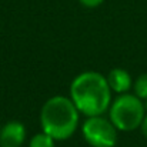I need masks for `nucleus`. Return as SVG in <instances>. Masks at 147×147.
I'll return each mask as SVG.
<instances>
[{
	"instance_id": "nucleus-10",
	"label": "nucleus",
	"mask_w": 147,
	"mask_h": 147,
	"mask_svg": "<svg viewBox=\"0 0 147 147\" xmlns=\"http://www.w3.org/2000/svg\"><path fill=\"white\" fill-rule=\"evenodd\" d=\"M142 133L143 136L147 139V100H146V114H144V119H143V123H142Z\"/></svg>"
},
{
	"instance_id": "nucleus-6",
	"label": "nucleus",
	"mask_w": 147,
	"mask_h": 147,
	"mask_svg": "<svg viewBox=\"0 0 147 147\" xmlns=\"http://www.w3.org/2000/svg\"><path fill=\"white\" fill-rule=\"evenodd\" d=\"M106 79H107V83H109L111 92L124 94L131 87V77L123 69H113V70H110V73L107 74Z\"/></svg>"
},
{
	"instance_id": "nucleus-2",
	"label": "nucleus",
	"mask_w": 147,
	"mask_h": 147,
	"mask_svg": "<svg viewBox=\"0 0 147 147\" xmlns=\"http://www.w3.org/2000/svg\"><path fill=\"white\" fill-rule=\"evenodd\" d=\"M79 113L80 111L71 98L66 96H54L42 107V129L54 140H66L74 134L79 126Z\"/></svg>"
},
{
	"instance_id": "nucleus-8",
	"label": "nucleus",
	"mask_w": 147,
	"mask_h": 147,
	"mask_svg": "<svg viewBox=\"0 0 147 147\" xmlns=\"http://www.w3.org/2000/svg\"><path fill=\"white\" fill-rule=\"evenodd\" d=\"M134 93L142 100H147V73L142 74L134 83Z\"/></svg>"
},
{
	"instance_id": "nucleus-3",
	"label": "nucleus",
	"mask_w": 147,
	"mask_h": 147,
	"mask_svg": "<svg viewBox=\"0 0 147 147\" xmlns=\"http://www.w3.org/2000/svg\"><path fill=\"white\" fill-rule=\"evenodd\" d=\"M146 114V104L136 94H121L110 106V121L117 130L131 131L142 126Z\"/></svg>"
},
{
	"instance_id": "nucleus-7",
	"label": "nucleus",
	"mask_w": 147,
	"mask_h": 147,
	"mask_svg": "<svg viewBox=\"0 0 147 147\" xmlns=\"http://www.w3.org/2000/svg\"><path fill=\"white\" fill-rule=\"evenodd\" d=\"M54 142L56 140L51 136H49L45 131H42V133L32 137L29 147H54Z\"/></svg>"
},
{
	"instance_id": "nucleus-5",
	"label": "nucleus",
	"mask_w": 147,
	"mask_h": 147,
	"mask_svg": "<svg viewBox=\"0 0 147 147\" xmlns=\"http://www.w3.org/2000/svg\"><path fill=\"white\" fill-rule=\"evenodd\" d=\"M26 139V127L23 123L7 121L0 130V147H22Z\"/></svg>"
},
{
	"instance_id": "nucleus-9",
	"label": "nucleus",
	"mask_w": 147,
	"mask_h": 147,
	"mask_svg": "<svg viewBox=\"0 0 147 147\" xmlns=\"http://www.w3.org/2000/svg\"><path fill=\"white\" fill-rule=\"evenodd\" d=\"M83 6H86V7H97L100 6L104 0H79Z\"/></svg>"
},
{
	"instance_id": "nucleus-4",
	"label": "nucleus",
	"mask_w": 147,
	"mask_h": 147,
	"mask_svg": "<svg viewBox=\"0 0 147 147\" xmlns=\"http://www.w3.org/2000/svg\"><path fill=\"white\" fill-rule=\"evenodd\" d=\"M84 140L93 147H114L117 143L116 126L103 116H92L83 124Z\"/></svg>"
},
{
	"instance_id": "nucleus-1",
	"label": "nucleus",
	"mask_w": 147,
	"mask_h": 147,
	"mask_svg": "<svg viewBox=\"0 0 147 147\" xmlns=\"http://www.w3.org/2000/svg\"><path fill=\"white\" fill-rule=\"evenodd\" d=\"M70 98L77 110L87 117L101 116L110 106L111 89L103 74L97 71H84L71 82Z\"/></svg>"
}]
</instances>
